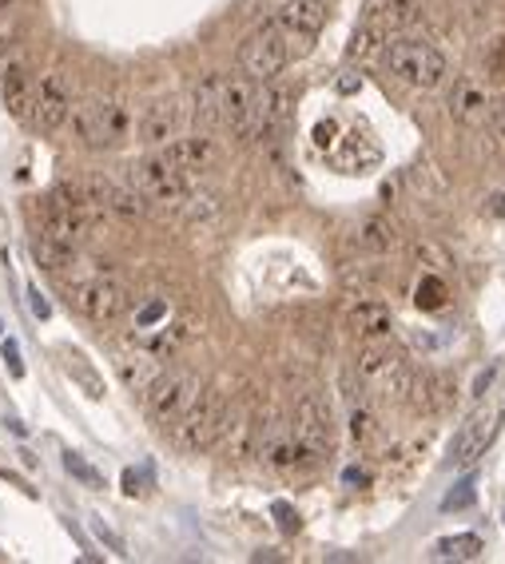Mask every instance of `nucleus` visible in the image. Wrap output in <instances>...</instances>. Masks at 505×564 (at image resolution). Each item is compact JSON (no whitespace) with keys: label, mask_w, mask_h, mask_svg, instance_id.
Segmentation results:
<instances>
[{"label":"nucleus","mask_w":505,"mask_h":564,"mask_svg":"<svg viewBox=\"0 0 505 564\" xmlns=\"http://www.w3.org/2000/svg\"><path fill=\"white\" fill-rule=\"evenodd\" d=\"M450 116L458 124H466V128L485 124L490 116H494V96H490V87H485L482 80L461 77L450 92Z\"/></svg>","instance_id":"obj_18"},{"label":"nucleus","mask_w":505,"mask_h":564,"mask_svg":"<svg viewBox=\"0 0 505 564\" xmlns=\"http://www.w3.org/2000/svg\"><path fill=\"white\" fill-rule=\"evenodd\" d=\"M490 120H494L497 136H502V140H505V104H502V108H497V104H494V116H490Z\"/></svg>","instance_id":"obj_45"},{"label":"nucleus","mask_w":505,"mask_h":564,"mask_svg":"<svg viewBox=\"0 0 505 564\" xmlns=\"http://www.w3.org/2000/svg\"><path fill=\"white\" fill-rule=\"evenodd\" d=\"M231 406H227V393L223 390H199V398L187 406V413L172 425V437H176L179 449L187 454H203L211 445L227 437V425H231Z\"/></svg>","instance_id":"obj_3"},{"label":"nucleus","mask_w":505,"mask_h":564,"mask_svg":"<svg viewBox=\"0 0 505 564\" xmlns=\"http://www.w3.org/2000/svg\"><path fill=\"white\" fill-rule=\"evenodd\" d=\"M334 160H339V167H347V172H366L371 163H378V148L359 140V136H347L342 148L334 152Z\"/></svg>","instance_id":"obj_28"},{"label":"nucleus","mask_w":505,"mask_h":564,"mask_svg":"<svg viewBox=\"0 0 505 564\" xmlns=\"http://www.w3.org/2000/svg\"><path fill=\"white\" fill-rule=\"evenodd\" d=\"M9 4H12V0H0V12H4V9H9Z\"/></svg>","instance_id":"obj_47"},{"label":"nucleus","mask_w":505,"mask_h":564,"mask_svg":"<svg viewBox=\"0 0 505 564\" xmlns=\"http://www.w3.org/2000/svg\"><path fill=\"white\" fill-rule=\"evenodd\" d=\"M4 362H9L12 369V378H24V362H21V350H16V342H4Z\"/></svg>","instance_id":"obj_38"},{"label":"nucleus","mask_w":505,"mask_h":564,"mask_svg":"<svg viewBox=\"0 0 505 564\" xmlns=\"http://www.w3.org/2000/svg\"><path fill=\"white\" fill-rule=\"evenodd\" d=\"M418 255H422V259H430L434 267H450V259H446V250L430 247V243H418Z\"/></svg>","instance_id":"obj_39"},{"label":"nucleus","mask_w":505,"mask_h":564,"mask_svg":"<svg viewBox=\"0 0 505 564\" xmlns=\"http://www.w3.org/2000/svg\"><path fill=\"white\" fill-rule=\"evenodd\" d=\"M36 84H40V77H36L33 60L24 52H9L0 60V99H4V108L24 124L33 116Z\"/></svg>","instance_id":"obj_10"},{"label":"nucleus","mask_w":505,"mask_h":564,"mask_svg":"<svg viewBox=\"0 0 505 564\" xmlns=\"http://www.w3.org/2000/svg\"><path fill=\"white\" fill-rule=\"evenodd\" d=\"M485 553V541L478 532H458L430 544V561H478Z\"/></svg>","instance_id":"obj_25"},{"label":"nucleus","mask_w":505,"mask_h":564,"mask_svg":"<svg viewBox=\"0 0 505 564\" xmlns=\"http://www.w3.org/2000/svg\"><path fill=\"white\" fill-rule=\"evenodd\" d=\"M116 369H120L124 386L132 393H148L152 390V381L160 378L155 362L148 359V354H132V350H120V354H116Z\"/></svg>","instance_id":"obj_23"},{"label":"nucleus","mask_w":505,"mask_h":564,"mask_svg":"<svg viewBox=\"0 0 505 564\" xmlns=\"http://www.w3.org/2000/svg\"><path fill=\"white\" fill-rule=\"evenodd\" d=\"M378 44H383V28L374 21H366L359 33L351 36V48H347V60H366V56L378 52Z\"/></svg>","instance_id":"obj_31"},{"label":"nucleus","mask_w":505,"mask_h":564,"mask_svg":"<svg viewBox=\"0 0 505 564\" xmlns=\"http://www.w3.org/2000/svg\"><path fill=\"white\" fill-rule=\"evenodd\" d=\"M28 247H33V259L40 262L45 271H52V274L64 271L68 262H72V255H77V250L64 247V243L52 239V235H48V231H40V227L33 231V243H28Z\"/></svg>","instance_id":"obj_26"},{"label":"nucleus","mask_w":505,"mask_h":564,"mask_svg":"<svg viewBox=\"0 0 505 564\" xmlns=\"http://www.w3.org/2000/svg\"><path fill=\"white\" fill-rule=\"evenodd\" d=\"M494 378H497V366L482 369V374H478V381H473V398H482V393L490 390V386H494Z\"/></svg>","instance_id":"obj_40"},{"label":"nucleus","mask_w":505,"mask_h":564,"mask_svg":"<svg viewBox=\"0 0 505 564\" xmlns=\"http://www.w3.org/2000/svg\"><path fill=\"white\" fill-rule=\"evenodd\" d=\"M386 68L402 84L418 87V92H434V87H442V80L450 77L446 52L438 44L422 40V36H398V40L386 44Z\"/></svg>","instance_id":"obj_2"},{"label":"nucleus","mask_w":505,"mask_h":564,"mask_svg":"<svg viewBox=\"0 0 505 564\" xmlns=\"http://www.w3.org/2000/svg\"><path fill=\"white\" fill-rule=\"evenodd\" d=\"M271 509H275L279 525H283V532H295V529H298V513L291 509V505H286V501H275V505H271Z\"/></svg>","instance_id":"obj_37"},{"label":"nucleus","mask_w":505,"mask_h":564,"mask_svg":"<svg viewBox=\"0 0 505 564\" xmlns=\"http://www.w3.org/2000/svg\"><path fill=\"white\" fill-rule=\"evenodd\" d=\"M466 505H473V481H461V485H454V493L446 501H442V509L454 513V509H466Z\"/></svg>","instance_id":"obj_33"},{"label":"nucleus","mask_w":505,"mask_h":564,"mask_svg":"<svg viewBox=\"0 0 505 564\" xmlns=\"http://www.w3.org/2000/svg\"><path fill=\"white\" fill-rule=\"evenodd\" d=\"M203 381L191 374V369H167L152 381V390L143 393L148 398V418L155 425H176L187 413V406L196 402Z\"/></svg>","instance_id":"obj_7"},{"label":"nucleus","mask_w":505,"mask_h":564,"mask_svg":"<svg viewBox=\"0 0 505 564\" xmlns=\"http://www.w3.org/2000/svg\"><path fill=\"white\" fill-rule=\"evenodd\" d=\"M132 187L143 191L148 203H164V207H184L187 191H191V179L184 172H176L172 163L160 152L143 155V160L132 163Z\"/></svg>","instance_id":"obj_8"},{"label":"nucleus","mask_w":505,"mask_h":564,"mask_svg":"<svg viewBox=\"0 0 505 564\" xmlns=\"http://www.w3.org/2000/svg\"><path fill=\"white\" fill-rule=\"evenodd\" d=\"M497 434V413L494 410H485V413H473L470 422L461 425V434L454 437L450 445V461L454 466H473L478 457L490 449V442H494Z\"/></svg>","instance_id":"obj_19"},{"label":"nucleus","mask_w":505,"mask_h":564,"mask_svg":"<svg viewBox=\"0 0 505 564\" xmlns=\"http://www.w3.org/2000/svg\"><path fill=\"white\" fill-rule=\"evenodd\" d=\"M351 437L359 449L374 445V437H378V418L371 413V406H363V402L351 406Z\"/></svg>","instance_id":"obj_30"},{"label":"nucleus","mask_w":505,"mask_h":564,"mask_svg":"<svg viewBox=\"0 0 505 564\" xmlns=\"http://www.w3.org/2000/svg\"><path fill=\"white\" fill-rule=\"evenodd\" d=\"M255 454L263 457V461H267L271 469H279V473H291V469L319 466V457H315V454L307 449V445L298 442L295 422L286 425L283 418H271L267 425H259V445H255Z\"/></svg>","instance_id":"obj_9"},{"label":"nucleus","mask_w":505,"mask_h":564,"mask_svg":"<svg viewBox=\"0 0 505 564\" xmlns=\"http://www.w3.org/2000/svg\"><path fill=\"white\" fill-rule=\"evenodd\" d=\"M28 298H33V315L36 318H48V315H52V310H48V303H45V294L36 291V286L28 291Z\"/></svg>","instance_id":"obj_43"},{"label":"nucleus","mask_w":505,"mask_h":564,"mask_svg":"<svg viewBox=\"0 0 505 564\" xmlns=\"http://www.w3.org/2000/svg\"><path fill=\"white\" fill-rule=\"evenodd\" d=\"M255 96H259V80L251 77H220V116L223 128L251 136Z\"/></svg>","instance_id":"obj_14"},{"label":"nucleus","mask_w":505,"mask_h":564,"mask_svg":"<svg viewBox=\"0 0 505 564\" xmlns=\"http://www.w3.org/2000/svg\"><path fill=\"white\" fill-rule=\"evenodd\" d=\"M490 211H494V215H505V191L502 196H490Z\"/></svg>","instance_id":"obj_46"},{"label":"nucleus","mask_w":505,"mask_h":564,"mask_svg":"<svg viewBox=\"0 0 505 564\" xmlns=\"http://www.w3.org/2000/svg\"><path fill=\"white\" fill-rule=\"evenodd\" d=\"M191 116H196V124H203V128L223 124V116H220V77L203 80V84L196 87V96H191Z\"/></svg>","instance_id":"obj_27"},{"label":"nucleus","mask_w":505,"mask_h":564,"mask_svg":"<svg viewBox=\"0 0 505 564\" xmlns=\"http://www.w3.org/2000/svg\"><path fill=\"white\" fill-rule=\"evenodd\" d=\"M414 303H418V310L438 315V310L450 306V286H446L438 274H422V282H418V291H414Z\"/></svg>","instance_id":"obj_29"},{"label":"nucleus","mask_w":505,"mask_h":564,"mask_svg":"<svg viewBox=\"0 0 505 564\" xmlns=\"http://www.w3.org/2000/svg\"><path fill=\"white\" fill-rule=\"evenodd\" d=\"M96 537H99V541H108V544H111V553H124V541H120V537H116V532H111L104 521H96Z\"/></svg>","instance_id":"obj_41"},{"label":"nucleus","mask_w":505,"mask_h":564,"mask_svg":"<svg viewBox=\"0 0 505 564\" xmlns=\"http://www.w3.org/2000/svg\"><path fill=\"white\" fill-rule=\"evenodd\" d=\"M0 259L9 262V215L0 211Z\"/></svg>","instance_id":"obj_44"},{"label":"nucleus","mask_w":505,"mask_h":564,"mask_svg":"<svg viewBox=\"0 0 505 564\" xmlns=\"http://www.w3.org/2000/svg\"><path fill=\"white\" fill-rule=\"evenodd\" d=\"M143 481H148V473H136V469H128V473H124V493H132V497H136V493H143Z\"/></svg>","instance_id":"obj_42"},{"label":"nucleus","mask_w":505,"mask_h":564,"mask_svg":"<svg viewBox=\"0 0 505 564\" xmlns=\"http://www.w3.org/2000/svg\"><path fill=\"white\" fill-rule=\"evenodd\" d=\"M16 36H21V21L9 16V9H4V12H0V48H12Z\"/></svg>","instance_id":"obj_34"},{"label":"nucleus","mask_w":505,"mask_h":564,"mask_svg":"<svg viewBox=\"0 0 505 564\" xmlns=\"http://www.w3.org/2000/svg\"><path fill=\"white\" fill-rule=\"evenodd\" d=\"M418 4H422V0H386V16L402 24V21H410V16H414Z\"/></svg>","instance_id":"obj_35"},{"label":"nucleus","mask_w":505,"mask_h":564,"mask_svg":"<svg viewBox=\"0 0 505 564\" xmlns=\"http://www.w3.org/2000/svg\"><path fill=\"white\" fill-rule=\"evenodd\" d=\"M160 155H164L176 172H184L187 179H196V175L211 172L215 163H220V148H215V140L211 136H187V140H172L160 148Z\"/></svg>","instance_id":"obj_15"},{"label":"nucleus","mask_w":505,"mask_h":564,"mask_svg":"<svg viewBox=\"0 0 505 564\" xmlns=\"http://www.w3.org/2000/svg\"><path fill=\"white\" fill-rule=\"evenodd\" d=\"M160 318H167V306L164 303H152V306H143V315L136 318V326H140V330H152Z\"/></svg>","instance_id":"obj_36"},{"label":"nucleus","mask_w":505,"mask_h":564,"mask_svg":"<svg viewBox=\"0 0 505 564\" xmlns=\"http://www.w3.org/2000/svg\"><path fill=\"white\" fill-rule=\"evenodd\" d=\"M72 131L96 152H116L132 136V108L120 96H92L72 108Z\"/></svg>","instance_id":"obj_1"},{"label":"nucleus","mask_w":505,"mask_h":564,"mask_svg":"<svg viewBox=\"0 0 505 564\" xmlns=\"http://www.w3.org/2000/svg\"><path fill=\"white\" fill-rule=\"evenodd\" d=\"M68 306L80 310L89 322H116L128 306V291L111 274H89V279L68 282Z\"/></svg>","instance_id":"obj_6"},{"label":"nucleus","mask_w":505,"mask_h":564,"mask_svg":"<svg viewBox=\"0 0 505 564\" xmlns=\"http://www.w3.org/2000/svg\"><path fill=\"white\" fill-rule=\"evenodd\" d=\"M295 434L298 442L307 445L310 454L327 457L330 449H334V413H330V406L322 402V398H315V393H307L303 402H298L295 410Z\"/></svg>","instance_id":"obj_13"},{"label":"nucleus","mask_w":505,"mask_h":564,"mask_svg":"<svg viewBox=\"0 0 505 564\" xmlns=\"http://www.w3.org/2000/svg\"><path fill=\"white\" fill-rule=\"evenodd\" d=\"M84 187H89V199L96 203L99 215L124 219V223H136V219L148 215V199L136 187H124L116 179H104V175H89Z\"/></svg>","instance_id":"obj_12"},{"label":"nucleus","mask_w":505,"mask_h":564,"mask_svg":"<svg viewBox=\"0 0 505 564\" xmlns=\"http://www.w3.org/2000/svg\"><path fill=\"white\" fill-rule=\"evenodd\" d=\"M354 243L363 250H371V255H386V250H395L398 247V231L390 219L383 215H371L359 223V231H354Z\"/></svg>","instance_id":"obj_24"},{"label":"nucleus","mask_w":505,"mask_h":564,"mask_svg":"<svg viewBox=\"0 0 505 564\" xmlns=\"http://www.w3.org/2000/svg\"><path fill=\"white\" fill-rule=\"evenodd\" d=\"M347 326H351L359 338H366V342H386V338L395 334V315H390L386 303L366 298V303H354L351 310H347Z\"/></svg>","instance_id":"obj_20"},{"label":"nucleus","mask_w":505,"mask_h":564,"mask_svg":"<svg viewBox=\"0 0 505 564\" xmlns=\"http://www.w3.org/2000/svg\"><path fill=\"white\" fill-rule=\"evenodd\" d=\"M359 378H363L366 390L386 393V398H410L414 390V369H410L407 354L386 342H371V346L359 354Z\"/></svg>","instance_id":"obj_4"},{"label":"nucleus","mask_w":505,"mask_h":564,"mask_svg":"<svg viewBox=\"0 0 505 564\" xmlns=\"http://www.w3.org/2000/svg\"><path fill=\"white\" fill-rule=\"evenodd\" d=\"M291 56H295V36H286L279 24H267V28H259L255 36H247V44H243V52H239V64L251 80L267 84V80H275L279 72L291 64Z\"/></svg>","instance_id":"obj_5"},{"label":"nucleus","mask_w":505,"mask_h":564,"mask_svg":"<svg viewBox=\"0 0 505 564\" xmlns=\"http://www.w3.org/2000/svg\"><path fill=\"white\" fill-rule=\"evenodd\" d=\"M179 128H184V108H179L176 96L152 99V104L143 108L140 124H136L140 143H148V148H164V143H172L179 136Z\"/></svg>","instance_id":"obj_16"},{"label":"nucleus","mask_w":505,"mask_h":564,"mask_svg":"<svg viewBox=\"0 0 505 564\" xmlns=\"http://www.w3.org/2000/svg\"><path fill=\"white\" fill-rule=\"evenodd\" d=\"M60 359H64V369H68V378L77 381L80 390L89 393L92 402H99V398H104V378H99L96 374V366H92L89 362V354H84V350H77V346H60Z\"/></svg>","instance_id":"obj_22"},{"label":"nucleus","mask_w":505,"mask_h":564,"mask_svg":"<svg viewBox=\"0 0 505 564\" xmlns=\"http://www.w3.org/2000/svg\"><path fill=\"white\" fill-rule=\"evenodd\" d=\"M72 120V87L60 72H48L36 84V99H33V116H28V128H36L40 136H52L64 124Z\"/></svg>","instance_id":"obj_11"},{"label":"nucleus","mask_w":505,"mask_h":564,"mask_svg":"<svg viewBox=\"0 0 505 564\" xmlns=\"http://www.w3.org/2000/svg\"><path fill=\"white\" fill-rule=\"evenodd\" d=\"M271 24H279L295 40H315L322 33V24H327V4L322 0H283L271 12Z\"/></svg>","instance_id":"obj_17"},{"label":"nucleus","mask_w":505,"mask_h":564,"mask_svg":"<svg viewBox=\"0 0 505 564\" xmlns=\"http://www.w3.org/2000/svg\"><path fill=\"white\" fill-rule=\"evenodd\" d=\"M291 116V87L267 80L259 84V96H255V116H251V131H271Z\"/></svg>","instance_id":"obj_21"},{"label":"nucleus","mask_w":505,"mask_h":564,"mask_svg":"<svg viewBox=\"0 0 505 564\" xmlns=\"http://www.w3.org/2000/svg\"><path fill=\"white\" fill-rule=\"evenodd\" d=\"M64 469L72 473V478L80 481L84 489H108V481H104V473H99L92 461H84L80 454H64Z\"/></svg>","instance_id":"obj_32"}]
</instances>
